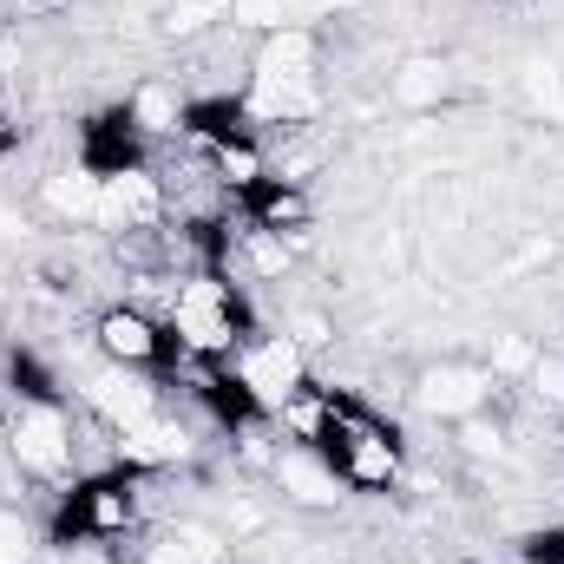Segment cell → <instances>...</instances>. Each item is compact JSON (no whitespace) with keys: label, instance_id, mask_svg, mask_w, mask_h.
Instances as JSON below:
<instances>
[{"label":"cell","instance_id":"1","mask_svg":"<svg viewBox=\"0 0 564 564\" xmlns=\"http://www.w3.org/2000/svg\"><path fill=\"white\" fill-rule=\"evenodd\" d=\"M164 328L184 355H204V361H230L257 328V289L217 276V270H197V276H177L171 302H164Z\"/></svg>","mask_w":564,"mask_h":564},{"label":"cell","instance_id":"2","mask_svg":"<svg viewBox=\"0 0 564 564\" xmlns=\"http://www.w3.org/2000/svg\"><path fill=\"white\" fill-rule=\"evenodd\" d=\"M322 459L335 466V479L348 486V492H361V499H388V492H401V479H408V440H401V426L388 421L375 401H355L341 426H335V440L322 446Z\"/></svg>","mask_w":564,"mask_h":564},{"label":"cell","instance_id":"3","mask_svg":"<svg viewBox=\"0 0 564 564\" xmlns=\"http://www.w3.org/2000/svg\"><path fill=\"white\" fill-rule=\"evenodd\" d=\"M0 453L26 486L66 492L79 479L73 473V401H13L0 414Z\"/></svg>","mask_w":564,"mask_h":564},{"label":"cell","instance_id":"4","mask_svg":"<svg viewBox=\"0 0 564 564\" xmlns=\"http://www.w3.org/2000/svg\"><path fill=\"white\" fill-rule=\"evenodd\" d=\"M86 348L106 368H132V375H164L171 355H177L164 315H151L139 302H99L93 322H86Z\"/></svg>","mask_w":564,"mask_h":564},{"label":"cell","instance_id":"5","mask_svg":"<svg viewBox=\"0 0 564 564\" xmlns=\"http://www.w3.org/2000/svg\"><path fill=\"white\" fill-rule=\"evenodd\" d=\"M230 368H237V381L257 394V408H263V414H276L282 401H289V394L315 375V368H308V348H302L282 322H276V328L263 322V328H257V335L230 355Z\"/></svg>","mask_w":564,"mask_h":564},{"label":"cell","instance_id":"6","mask_svg":"<svg viewBox=\"0 0 564 564\" xmlns=\"http://www.w3.org/2000/svg\"><path fill=\"white\" fill-rule=\"evenodd\" d=\"M73 164H86L93 177H119V171H139V164H151V139L132 126L126 99L93 106V112L73 126Z\"/></svg>","mask_w":564,"mask_h":564},{"label":"cell","instance_id":"7","mask_svg":"<svg viewBox=\"0 0 564 564\" xmlns=\"http://www.w3.org/2000/svg\"><path fill=\"white\" fill-rule=\"evenodd\" d=\"M158 224H171V197L151 164L99 177V237H132V230H158Z\"/></svg>","mask_w":564,"mask_h":564},{"label":"cell","instance_id":"8","mask_svg":"<svg viewBox=\"0 0 564 564\" xmlns=\"http://www.w3.org/2000/svg\"><path fill=\"white\" fill-rule=\"evenodd\" d=\"M263 479L282 492V506H295V512H308V519H322V512H335V506L348 499V486L335 479V466H328L322 453H308V446H289V440L276 446V459H270Z\"/></svg>","mask_w":564,"mask_h":564},{"label":"cell","instance_id":"9","mask_svg":"<svg viewBox=\"0 0 564 564\" xmlns=\"http://www.w3.org/2000/svg\"><path fill=\"white\" fill-rule=\"evenodd\" d=\"M40 210L53 217V230H99V177L86 171V164H53V171H40Z\"/></svg>","mask_w":564,"mask_h":564},{"label":"cell","instance_id":"10","mask_svg":"<svg viewBox=\"0 0 564 564\" xmlns=\"http://www.w3.org/2000/svg\"><path fill=\"white\" fill-rule=\"evenodd\" d=\"M257 230H276V237H295V243H308V230H315V191L308 184H289V177H263L243 204H237Z\"/></svg>","mask_w":564,"mask_h":564},{"label":"cell","instance_id":"11","mask_svg":"<svg viewBox=\"0 0 564 564\" xmlns=\"http://www.w3.org/2000/svg\"><path fill=\"white\" fill-rule=\"evenodd\" d=\"M204 158H210L217 184H224V191H230L237 204H243V197H250V191H257V184L270 177V144L257 139V132H250V139H224V144H210Z\"/></svg>","mask_w":564,"mask_h":564},{"label":"cell","instance_id":"12","mask_svg":"<svg viewBox=\"0 0 564 564\" xmlns=\"http://www.w3.org/2000/svg\"><path fill=\"white\" fill-rule=\"evenodd\" d=\"M217 26H230V0H164V13H158V33L177 46H197Z\"/></svg>","mask_w":564,"mask_h":564},{"label":"cell","instance_id":"13","mask_svg":"<svg viewBox=\"0 0 564 564\" xmlns=\"http://www.w3.org/2000/svg\"><path fill=\"white\" fill-rule=\"evenodd\" d=\"M512 558L519 564H564V519H552V525H525V532L512 539Z\"/></svg>","mask_w":564,"mask_h":564}]
</instances>
